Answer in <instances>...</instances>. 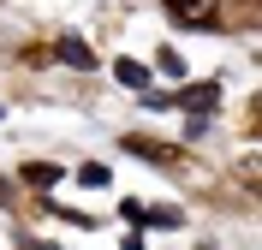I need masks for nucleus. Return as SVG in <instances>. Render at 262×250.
<instances>
[{
  "instance_id": "9d476101",
  "label": "nucleus",
  "mask_w": 262,
  "mask_h": 250,
  "mask_svg": "<svg viewBox=\"0 0 262 250\" xmlns=\"http://www.w3.org/2000/svg\"><path fill=\"white\" fill-rule=\"evenodd\" d=\"M6 202H12V185H6V179H0V209H6Z\"/></svg>"
},
{
  "instance_id": "6e6552de",
  "label": "nucleus",
  "mask_w": 262,
  "mask_h": 250,
  "mask_svg": "<svg viewBox=\"0 0 262 250\" xmlns=\"http://www.w3.org/2000/svg\"><path fill=\"white\" fill-rule=\"evenodd\" d=\"M143 220H149V226H179V209H143Z\"/></svg>"
},
{
  "instance_id": "9b49d317",
  "label": "nucleus",
  "mask_w": 262,
  "mask_h": 250,
  "mask_svg": "<svg viewBox=\"0 0 262 250\" xmlns=\"http://www.w3.org/2000/svg\"><path fill=\"white\" fill-rule=\"evenodd\" d=\"M125 250H143V238H125Z\"/></svg>"
},
{
  "instance_id": "7ed1b4c3",
  "label": "nucleus",
  "mask_w": 262,
  "mask_h": 250,
  "mask_svg": "<svg viewBox=\"0 0 262 250\" xmlns=\"http://www.w3.org/2000/svg\"><path fill=\"white\" fill-rule=\"evenodd\" d=\"M54 60H66V66H78V72H90V66H96V54L83 48L78 36H66V42H60V54H54Z\"/></svg>"
},
{
  "instance_id": "20e7f679",
  "label": "nucleus",
  "mask_w": 262,
  "mask_h": 250,
  "mask_svg": "<svg viewBox=\"0 0 262 250\" xmlns=\"http://www.w3.org/2000/svg\"><path fill=\"white\" fill-rule=\"evenodd\" d=\"M125 149L143 155V161H173V149H167V143H149V137H125Z\"/></svg>"
},
{
  "instance_id": "f257e3e1",
  "label": "nucleus",
  "mask_w": 262,
  "mask_h": 250,
  "mask_svg": "<svg viewBox=\"0 0 262 250\" xmlns=\"http://www.w3.org/2000/svg\"><path fill=\"white\" fill-rule=\"evenodd\" d=\"M167 107H185V113H209V107H221V83H185V89H173V96H167Z\"/></svg>"
},
{
  "instance_id": "39448f33",
  "label": "nucleus",
  "mask_w": 262,
  "mask_h": 250,
  "mask_svg": "<svg viewBox=\"0 0 262 250\" xmlns=\"http://www.w3.org/2000/svg\"><path fill=\"white\" fill-rule=\"evenodd\" d=\"M24 185H42V191H48V185H60V167H54V161H36V167H24Z\"/></svg>"
},
{
  "instance_id": "423d86ee",
  "label": "nucleus",
  "mask_w": 262,
  "mask_h": 250,
  "mask_svg": "<svg viewBox=\"0 0 262 250\" xmlns=\"http://www.w3.org/2000/svg\"><path fill=\"white\" fill-rule=\"evenodd\" d=\"M114 78H119V83H131V89H143V83H149V66H137V60H119Z\"/></svg>"
},
{
  "instance_id": "f03ea898",
  "label": "nucleus",
  "mask_w": 262,
  "mask_h": 250,
  "mask_svg": "<svg viewBox=\"0 0 262 250\" xmlns=\"http://www.w3.org/2000/svg\"><path fill=\"white\" fill-rule=\"evenodd\" d=\"M167 18H179V24H191V30H214V24H221L203 0H167Z\"/></svg>"
},
{
  "instance_id": "0eeeda50",
  "label": "nucleus",
  "mask_w": 262,
  "mask_h": 250,
  "mask_svg": "<svg viewBox=\"0 0 262 250\" xmlns=\"http://www.w3.org/2000/svg\"><path fill=\"white\" fill-rule=\"evenodd\" d=\"M155 72H161V78H173V83H179V78H185V60H179V54H173V48H161V54H155Z\"/></svg>"
},
{
  "instance_id": "1a4fd4ad",
  "label": "nucleus",
  "mask_w": 262,
  "mask_h": 250,
  "mask_svg": "<svg viewBox=\"0 0 262 250\" xmlns=\"http://www.w3.org/2000/svg\"><path fill=\"white\" fill-rule=\"evenodd\" d=\"M78 179H83V185H107V167H101V161H90V167L78 173Z\"/></svg>"
}]
</instances>
